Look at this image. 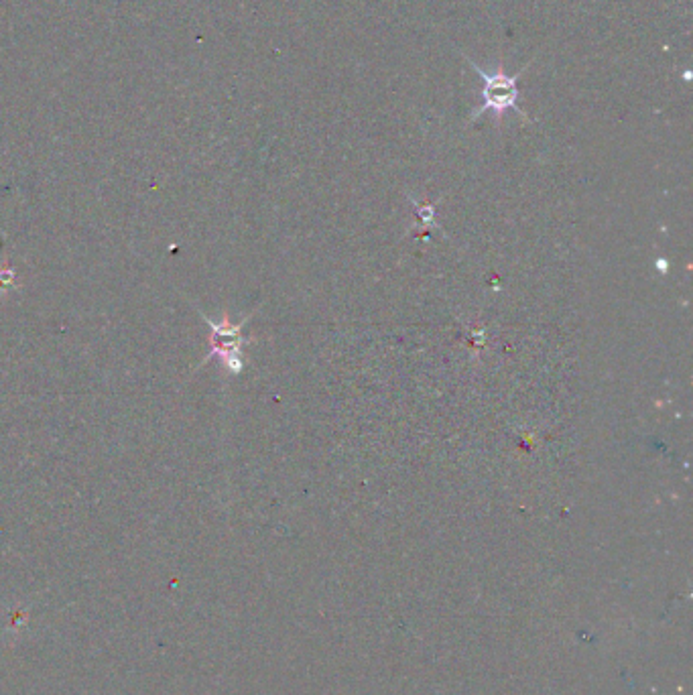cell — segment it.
I'll list each match as a JSON object with an SVG mask.
<instances>
[{"instance_id": "6da1fadb", "label": "cell", "mask_w": 693, "mask_h": 695, "mask_svg": "<svg viewBox=\"0 0 693 695\" xmlns=\"http://www.w3.org/2000/svg\"><path fill=\"white\" fill-rule=\"evenodd\" d=\"M470 66L482 80V104L472 114V120H476L484 112H492L494 118L500 122L502 116L507 114L509 110H515L517 114L525 116V112L519 108V96H521L519 78L525 70L517 72L515 76H509V74H504L502 70L486 72L474 61H470Z\"/></svg>"}, {"instance_id": "7a4b0ae2", "label": "cell", "mask_w": 693, "mask_h": 695, "mask_svg": "<svg viewBox=\"0 0 693 695\" xmlns=\"http://www.w3.org/2000/svg\"><path fill=\"white\" fill-rule=\"evenodd\" d=\"M242 326H244V322L230 324L228 320H224L222 326L212 324V354L222 356L226 366L232 372L242 370V360H240V346L244 342L240 338Z\"/></svg>"}]
</instances>
